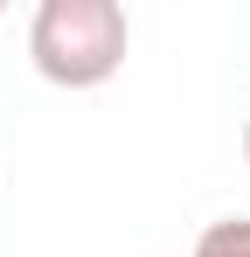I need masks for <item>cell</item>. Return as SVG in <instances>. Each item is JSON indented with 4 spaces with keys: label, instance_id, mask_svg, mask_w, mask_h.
Returning <instances> with one entry per match:
<instances>
[{
    "label": "cell",
    "instance_id": "cell-2",
    "mask_svg": "<svg viewBox=\"0 0 250 257\" xmlns=\"http://www.w3.org/2000/svg\"><path fill=\"white\" fill-rule=\"evenodd\" d=\"M188 257H250V215H222V222H208Z\"/></svg>",
    "mask_w": 250,
    "mask_h": 257
},
{
    "label": "cell",
    "instance_id": "cell-1",
    "mask_svg": "<svg viewBox=\"0 0 250 257\" xmlns=\"http://www.w3.org/2000/svg\"><path fill=\"white\" fill-rule=\"evenodd\" d=\"M132 21L118 0H42L28 21V63L56 90H97L125 70Z\"/></svg>",
    "mask_w": 250,
    "mask_h": 257
},
{
    "label": "cell",
    "instance_id": "cell-3",
    "mask_svg": "<svg viewBox=\"0 0 250 257\" xmlns=\"http://www.w3.org/2000/svg\"><path fill=\"white\" fill-rule=\"evenodd\" d=\"M243 160H250V118H243Z\"/></svg>",
    "mask_w": 250,
    "mask_h": 257
}]
</instances>
